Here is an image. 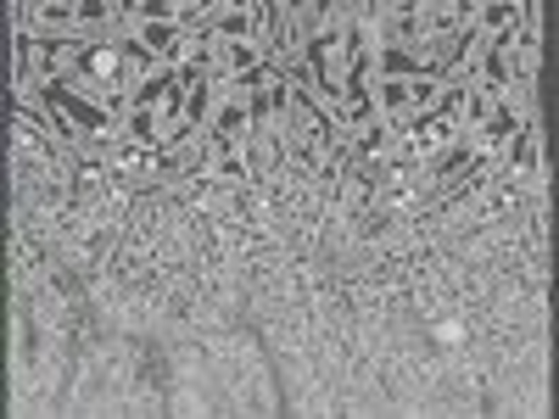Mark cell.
I'll return each mask as SVG.
<instances>
[{
	"label": "cell",
	"instance_id": "obj_4",
	"mask_svg": "<svg viewBox=\"0 0 559 419\" xmlns=\"http://www.w3.org/2000/svg\"><path fill=\"white\" fill-rule=\"evenodd\" d=\"M464 146V134H459V118L448 112V107H437V112H419V118H408V123H397V157L403 163H426V168H437L448 152H459Z\"/></svg>",
	"mask_w": 559,
	"mask_h": 419
},
{
	"label": "cell",
	"instance_id": "obj_2",
	"mask_svg": "<svg viewBox=\"0 0 559 419\" xmlns=\"http://www.w3.org/2000/svg\"><path fill=\"white\" fill-rule=\"evenodd\" d=\"M448 96L453 89H448L442 73H386V79L369 84V107L386 123H408L419 112H437V107H448Z\"/></svg>",
	"mask_w": 559,
	"mask_h": 419
},
{
	"label": "cell",
	"instance_id": "obj_6",
	"mask_svg": "<svg viewBox=\"0 0 559 419\" xmlns=\"http://www.w3.org/2000/svg\"><path fill=\"white\" fill-rule=\"evenodd\" d=\"M515 23H521V7H515V0H471V28H476V34L498 39V34H509Z\"/></svg>",
	"mask_w": 559,
	"mask_h": 419
},
{
	"label": "cell",
	"instance_id": "obj_3",
	"mask_svg": "<svg viewBox=\"0 0 559 419\" xmlns=\"http://www.w3.org/2000/svg\"><path fill=\"white\" fill-rule=\"evenodd\" d=\"M62 84L84 89V96H96V101L123 107V89H129V51H123V45H79V51H73V68H68Z\"/></svg>",
	"mask_w": 559,
	"mask_h": 419
},
{
	"label": "cell",
	"instance_id": "obj_1",
	"mask_svg": "<svg viewBox=\"0 0 559 419\" xmlns=\"http://www.w3.org/2000/svg\"><path fill=\"white\" fill-rule=\"evenodd\" d=\"M191 129H197V118H191V89H185L174 73L157 79V84H146L140 96L123 101V134L140 140V146H152V152L179 146Z\"/></svg>",
	"mask_w": 559,
	"mask_h": 419
},
{
	"label": "cell",
	"instance_id": "obj_5",
	"mask_svg": "<svg viewBox=\"0 0 559 419\" xmlns=\"http://www.w3.org/2000/svg\"><path fill=\"white\" fill-rule=\"evenodd\" d=\"M269 62V45L263 39H241V34H213V73L224 84H241Z\"/></svg>",
	"mask_w": 559,
	"mask_h": 419
}]
</instances>
